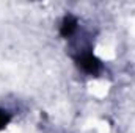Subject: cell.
Listing matches in <instances>:
<instances>
[{"label": "cell", "mask_w": 135, "mask_h": 133, "mask_svg": "<svg viewBox=\"0 0 135 133\" xmlns=\"http://www.w3.org/2000/svg\"><path fill=\"white\" fill-rule=\"evenodd\" d=\"M9 122V113L8 111H3V110H0V130L3 129V127H6V124Z\"/></svg>", "instance_id": "3957f363"}, {"label": "cell", "mask_w": 135, "mask_h": 133, "mask_svg": "<svg viewBox=\"0 0 135 133\" xmlns=\"http://www.w3.org/2000/svg\"><path fill=\"white\" fill-rule=\"evenodd\" d=\"M79 67L85 70L86 74H98L101 69V61L93 55V53H82L77 58Z\"/></svg>", "instance_id": "6da1fadb"}, {"label": "cell", "mask_w": 135, "mask_h": 133, "mask_svg": "<svg viewBox=\"0 0 135 133\" xmlns=\"http://www.w3.org/2000/svg\"><path fill=\"white\" fill-rule=\"evenodd\" d=\"M75 28H77V21L71 16H66L63 24H61V34L63 36H71L75 32Z\"/></svg>", "instance_id": "7a4b0ae2"}]
</instances>
